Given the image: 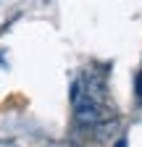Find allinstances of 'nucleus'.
<instances>
[{
	"label": "nucleus",
	"mask_w": 142,
	"mask_h": 147,
	"mask_svg": "<svg viewBox=\"0 0 142 147\" xmlns=\"http://www.w3.org/2000/svg\"><path fill=\"white\" fill-rule=\"evenodd\" d=\"M71 102H74V116L82 126H97V123H103L108 118L103 113L100 102L90 100L87 95H79V82H74V87H71Z\"/></svg>",
	"instance_id": "nucleus-1"
},
{
	"label": "nucleus",
	"mask_w": 142,
	"mask_h": 147,
	"mask_svg": "<svg viewBox=\"0 0 142 147\" xmlns=\"http://www.w3.org/2000/svg\"><path fill=\"white\" fill-rule=\"evenodd\" d=\"M118 131V121H103V123H97L95 126V137L100 139V142H108V139H113V134Z\"/></svg>",
	"instance_id": "nucleus-2"
},
{
	"label": "nucleus",
	"mask_w": 142,
	"mask_h": 147,
	"mask_svg": "<svg viewBox=\"0 0 142 147\" xmlns=\"http://www.w3.org/2000/svg\"><path fill=\"white\" fill-rule=\"evenodd\" d=\"M134 95H137V102H142V74L134 76Z\"/></svg>",
	"instance_id": "nucleus-3"
},
{
	"label": "nucleus",
	"mask_w": 142,
	"mask_h": 147,
	"mask_svg": "<svg viewBox=\"0 0 142 147\" xmlns=\"http://www.w3.org/2000/svg\"><path fill=\"white\" fill-rule=\"evenodd\" d=\"M116 147H126V139H124V137H121V139L116 142Z\"/></svg>",
	"instance_id": "nucleus-4"
}]
</instances>
